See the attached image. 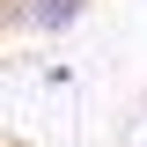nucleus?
Wrapping results in <instances>:
<instances>
[{
	"label": "nucleus",
	"mask_w": 147,
	"mask_h": 147,
	"mask_svg": "<svg viewBox=\"0 0 147 147\" xmlns=\"http://www.w3.org/2000/svg\"><path fill=\"white\" fill-rule=\"evenodd\" d=\"M88 7H96V0H22V30H37V37H66Z\"/></svg>",
	"instance_id": "obj_1"
}]
</instances>
